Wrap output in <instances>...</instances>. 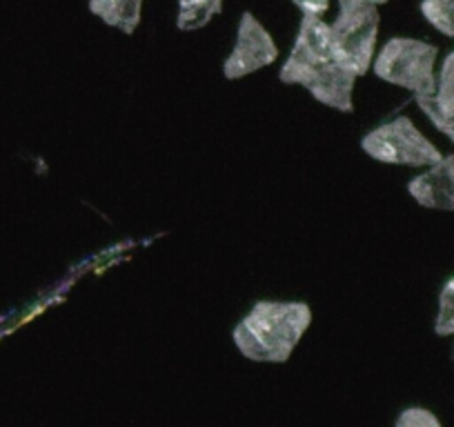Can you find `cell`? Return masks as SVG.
I'll return each instance as SVG.
<instances>
[{
  "mask_svg": "<svg viewBox=\"0 0 454 427\" xmlns=\"http://www.w3.org/2000/svg\"><path fill=\"white\" fill-rule=\"evenodd\" d=\"M278 78L286 85L303 87L312 98L332 110L343 114L355 110V85L359 76L336 58L330 27L323 16L303 14Z\"/></svg>",
  "mask_w": 454,
  "mask_h": 427,
  "instance_id": "obj_1",
  "label": "cell"
},
{
  "mask_svg": "<svg viewBox=\"0 0 454 427\" xmlns=\"http://www.w3.org/2000/svg\"><path fill=\"white\" fill-rule=\"evenodd\" d=\"M312 325V309L301 300H259L232 338L241 356L254 363H286Z\"/></svg>",
  "mask_w": 454,
  "mask_h": 427,
  "instance_id": "obj_2",
  "label": "cell"
},
{
  "mask_svg": "<svg viewBox=\"0 0 454 427\" xmlns=\"http://www.w3.org/2000/svg\"><path fill=\"white\" fill-rule=\"evenodd\" d=\"M379 25V7L356 0H339V16L334 23H327L336 58L356 76H365L372 67L377 56Z\"/></svg>",
  "mask_w": 454,
  "mask_h": 427,
  "instance_id": "obj_3",
  "label": "cell"
},
{
  "mask_svg": "<svg viewBox=\"0 0 454 427\" xmlns=\"http://www.w3.org/2000/svg\"><path fill=\"white\" fill-rule=\"evenodd\" d=\"M436 50L417 38H390L374 56L372 72L390 85L410 89L414 96H434Z\"/></svg>",
  "mask_w": 454,
  "mask_h": 427,
  "instance_id": "obj_4",
  "label": "cell"
},
{
  "mask_svg": "<svg viewBox=\"0 0 454 427\" xmlns=\"http://www.w3.org/2000/svg\"><path fill=\"white\" fill-rule=\"evenodd\" d=\"M361 150L379 163L405 167H430L443 159L408 116H396L390 123L365 134L361 138Z\"/></svg>",
  "mask_w": 454,
  "mask_h": 427,
  "instance_id": "obj_5",
  "label": "cell"
},
{
  "mask_svg": "<svg viewBox=\"0 0 454 427\" xmlns=\"http://www.w3.org/2000/svg\"><path fill=\"white\" fill-rule=\"evenodd\" d=\"M277 58L278 47L272 34L252 12H246L239 20L232 54L223 63V76L227 81H239V78L261 72L263 67H270L272 63H277Z\"/></svg>",
  "mask_w": 454,
  "mask_h": 427,
  "instance_id": "obj_6",
  "label": "cell"
},
{
  "mask_svg": "<svg viewBox=\"0 0 454 427\" xmlns=\"http://www.w3.org/2000/svg\"><path fill=\"white\" fill-rule=\"evenodd\" d=\"M408 194L426 209L454 212V154L443 156L427 172L412 178Z\"/></svg>",
  "mask_w": 454,
  "mask_h": 427,
  "instance_id": "obj_7",
  "label": "cell"
},
{
  "mask_svg": "<svg viewBox=\"0 0 454 427\" xmlns=\"http://www.w3.org/2000/svg\"><path fill=\"white\" fill-rule=\"evenodd\" d=\"M91 14L125 36H132L143 19V0H90Z\"/></svg>",
  "mask_w": 454,
  "mask_h": 427,
  "instance_id": "obj_8",
  "label": "cell"
},
{
  "mask_svg": "<svg viewBox=\"0 0 454 427\" xmlns=\"http://www.w3.org/2000/svg\"><path fill=\"white\" fill-rule=\"evenodd\" d=\"M223 12V0H178L176 27L181 32H196L209 25Z\"/></svg>",
  "mask_w": 454,
  "mask_h": 427,
  "instance_id": "obj_9",
  "label": "cell"
},
{
  "mask_svg": "<svg viewBox=\"0 0 454 427\" xmlns=\"http://www.w3.org/2000/svg\"><path fill=\"white\" fill-rule=\"evenodd\" d=\"M432 103L443 116H454V51H450L441 65Z\"/></svg>",
  "mask_w": 454,
  "mask_h": 427,
  "instance_id": "obj_10",
  "label": "cell"
},
{
  "mask_svg": "<svg viewBox=\"0 0 454 427\" xmlns=\"http://www.w3.org/2000/svg\"><path fill=\"white\" fill-rule=\"evenodd\" d=\"M421 14L436 32L454 38V0H421Z\"/></svg>",
  "mask_w": 454,
  "mask_h": 427,
  "instance_id": "obj_11",
  "label": "cell"
},
{
  "mask_svg": "<svg viewBox=\"0 0 454 427\" xmlns=\"http://www.w3.org/2000/svg\"><path fill=\"white\" fill-rule=\"evenodd\" d=\"M434 332L439 337H452L454 334V276L448 278L439 294V314L434 321Z\"/></svg>",
  "mask_w": 454,
  "mask_h": 427,
  "instance_id": "obj_12",
  "label": "cell"
},
{
  "mask_svg": "<svg viewBox=\"0 0 454 427\" xmlns=\"http://www.w3.org/2000/svg\"><path fill=\"white\" fill-rule=\"evenodd\" d=\"M417 105L421 107L423 114L432 120V125L454 143V116L441 114V112L434 107V103H432V96H417Z\"/></svg>",
  "mask_w": 454,
  "mask_h": 427,
  "instance_id": "obj_13",
  "label": "cell"
},
{
  "mask_svg": "<svg viewBox=\"0 0 454 427\" xmlns=\"http://www.w3.org/2000/svg\"><path fill=\"white\" fill-rule=\"evenodd\" d=\"M396 427H441V421L430 409L408 408L396 416Z\"/></svg>",
  "mask_w": 454,
  "mask_h": 427,
  "instance_id": "obj_14",
  "label": "cell"
},
{
  "mask_svg": "<svg viewBox=\"0 0 454 427\" xmlns=\"http://www.w3.org/2000/svg\"><path fill=\"white\" fill-rule=\"evenodd\" d=\"M332 0H292V5L299 7L301 14H317L323 16L330 10Z\"/></svg>",
  "mask_w": 454,
  "mask_h": 427,
  "instance_id": "obj_15",
  "label": "cell"
},
{
  "mask_svg": "<svg viewBox=\"0 0 454 427\" xmlns=\"http://www.w3.org/2000/svg\"><path fill=\"white\" fill-rule=\"evenodd\" d=\"M356 3H370V5H386L387 0H356Z\"/></svg>",
  "mask_w": 454,
  "mask_h": 427,
  "instance_id": "obj_16",
  "label": "cell"
}]
</instances>
